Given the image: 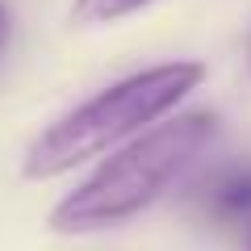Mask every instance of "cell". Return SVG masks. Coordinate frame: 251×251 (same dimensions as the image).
Listing matches in <instances>:
<instances>
[{
    "label": "cell",
    "mask_w": 251,
    "mask_h": 251,
    "mask_svg": "<svg viewBox=\"0 0 251 251\" xmlns=\"http://www.w3.org/2000/svg\"><path fill=\"white\" fill-rule=\"evenodd\" d=\"M243 251H251V218L243 222Z\"/></svg>",
    "instance_id": "6"
},
{
    "label": "cell",
    "mask_w": 251,
    "mask_h": 251,
    "mask_svg": "<svg viewBox=\"0 0 251 251\" xmlns=\"http://www.w3.org/2000/svg\"><path fill=\"white\" fill-rule=\"evenodd\" d=\"M201 84H205V63L172 59L92 92L88 100H80L75 109H67L63 117H54L34 134V143L21 155V180L46 184L54 176L75 172L88 159L109 155L113 147L143 134L147 126L172 117L176 105Z\"/></svg>",
    "instance_id": "2"
},
{
    "label": "cell",
    "mask_w": 251,
    "mask_h": 251,
    "mask_svg": "<svg viewBox=\"0 0 251 251\" xmlns=\"http://www.w3.org/2000/svg\"><path fill=\"white\" fill-rule=\"evenodd\" d=\"M9 9H4V0H0V50H4V42H9Z\"/></svg>",
    "instance_id": "5"
},
{
    "label": "cell",
    "mask_w": 251,
    "mask_h": 251,
    "mask_svg": "<svg viewBox=\"0 0 251 251\" xmlns=\"http://www.w3.org/2000/svg\"><path fill=\"white\" fill-rule=\"evenodd\" d=\"M218 117L209 109H184L147 126L130 143L113 147L72 193H63L46 214L54 234H97L138 218L184 176L214 138Z\"/></svg>",
    "instance_id": "1"
},
{
    "label": "cell",
    "mask_w": 251,
    "mask_h": 251,
    "mask_svg": "<svg viewBox=\"0 0 251 251\" xmlns=\"http://www.w3.org/2000/svg\"><path fill=\"white\" fill-rule=\"evenodd\" d=\"M151 4L155 0H72V25H84V29L117 25V21L151 9Z\"/></svg>",
    "instance_id": "4"
},
{
    "label": "cell",
    "mask_w": 251,
    "mask_h": 251,
    "mask_svg": "<svg viewBox=\"0 0 251 251\" xmlns=\"http://www.w3.org/2000/svg\"><path fill=\"white\" fill-rule=\"evenodd\" d=\"M197 201L205 218L222 226H243L251 218V163H226L209 172L197 188Z\"/></svg>",
    "instance_id": "3"
}]
</instances>
